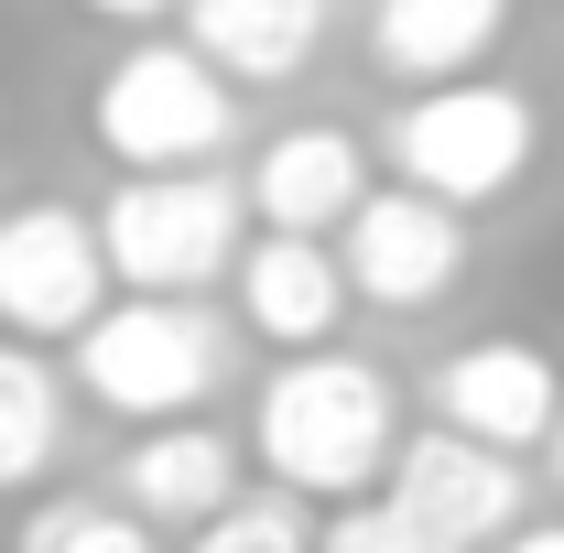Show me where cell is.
I'll return each mask as SVG.
<instances>
[{
  "label": "cell",
  "instance_id": "cell-11",
  "mask_svg": "<svg viewBox=\"0 0 564 553\" xmlns=\"http://www.w3.org/2000/svg\"><path fill=\"white\" fill-rule=\"evenodd\" d=\"M348 261L326 250V239H293V228H272V239H250L239 250V326L272 347H326L337 337V315H348Z\"/></svg>",
  "mask_w": 564,
  "mask_h": 553
},
{
  "label": "cell",
  "instance_id": "cell-5",
  "mask_svg": "<svg viewBox=\"0 0 564 553\" xmlns=\"http://www.w3.org/2000/svg\"><path fill=\"white\" fill-rule=\"evenodd\" d=\"M98 250H109V282H131V293H207L217 272H239V185L131 174L98 207Z\"/></svg>",
  "mask_w": 564,
  "mask_h": 553
},
{
  "label": "cell",
  "instance_id": "cell-21",
  "mask_svg": "<svg viewBox=\"0 0 564 553\" xmlns=\"http://www.w3.org/2000/svg\"><path fill=\"white\" fill-rule=\"evenodd\" d=\"M554 478H564V413H554Z\"/></svg>",
  "mask_w": 564,
  "mask_h": 553
},
{
  "label": "cell",
  "instance_id": "cell-13",
  "mask_svg": "<svg viewBox=\"0 0 564 553\" xmlns=\"http://www.w3.org/2000/svg\"><path fill=\"white\" fill-rule=\"evenodd\" d=\"M185 44L228 87H282L326 44V0H185Z\"/></svg>",
  "mask_w": 564,
  "mask_h": 553
},
{
  "label": "cell",
  "instance_id": "cell-2",
  "mask_svg": "<svg viewBox=\"0 0 564 553\" xmlns=\"http://www.w3.org/2000/svg\"><path fill=\"white\" fill-rule=\"evenodd\" d=\"M543 152V109L521 87H489V76H445L391 109L380 131V163L413 185V196H445V207H499Z\"/></svg>",
  "mask_w": 564,
  "mask_h": 553
},
{
  "label": "cell",
  "instance_id": "cell-10",
  "mask_svg": "<svg viewBox=\"0 0 564 553\" xmlns=\"http://www.w3.org/2000/svg\"><path fill=\"white\" fill-rule=\"evenodd\" d=\"M369 207V152H358L337 120H293V131L261 141L250 163V217L261 228H293V239H326Z\"/></svg>",
  "mask_w": 564,
  "mask_h": 553
},
{
  "label": "cell",
  "instance_id": "cell-8",
  "mask_svg": "<svg viewBox=\"0 0 564 553\" xmlns=\"http://www.w3.org/2000/svg\"><path fill=\"white\" fill-rule=\"evenodd\" d=\"M391 499L413 510L423 532H445V543H510L521 532V456H499L478 434H413V445H391Z\"/></svg>",
  "mask_w": 564,
  "mask_h": 553
},
{
  "label": "cell",
  "instance_id": "cell-16",
  "mask_svg": "<svg viewBox=\"0 0 564 553\" xmlns=\"http://www.w3.org/2000/svg\"><path fill=\"white\" fill-rule=\"evenodd\" d=\"M196 553H315V543H304L293 488H261V499H228L217 521H196Z\"/></svg>",
  "mask_w": 564,
  "mask_h": 553
},
{
  "label": "cell",
  "instance_id": "cell-14",
  "mask_svg": "<svg viewBox=\"0 0 564 553\" xmlns=\"http://www.w3.org/2000/svg\"><path fill=\"white\" fill-rule=\"evenodd\" d=\"M499 33H510V0H369V55L413 87L467 76Z\"/></svg>",
  "mask_w": 564,
  "mask_h": 553
},
{
  "label": "cell",
  "instance_id": "cell-1",
  "mask_svg": "<svg viewBox=\"0 0 564 553\" xmlns=\"http://www.w3.org/2000/svg\"><path fill=\"white\" fill-rule=\"evenodd\" d=\"M250 445H261L272 488H293V499H358L369 478H391V445H402L391 380L369 358L304 347V358H282L272 380H261Z\"/></svg>",
  "mask_w": 564,
  "mask_h": 553
},
{
  "label": "cell",
  "instance_id": "cell-4",
  "mask_svg": "<svg viewBox=\"0 0 564 553\" xmlns=\"http://www.w3.org/2000/svg\"><path fill=\"white\" fill-rule=\"evenodd\" d=\"M98 152L131 174H196L207 152H228L239 131V87L196 55V44H131L98 76Z\"/></svg>",
  "mask_w": 564,
  "mask_h": 553
},
{
  "label": "cell",
  "instance_id": "cell-9",
  "mask_svg": "<svg viewBox=\"0 0 564 553\" xmlns=\"http://www.w3.org/2000/svg\"><path fill=\"white\" fill-rule=\"evenodd\" d=\"M434 413L456 434H478V445H499V456H521V445H554L564 380L532 337H478L434 369Z\"/></svg>",
  "mask_w": 564,
  "mask_h": 553
},
{
  "label": "cell",
  "instance_id": "cell-12",
  "mask_svg": "<svg viewBox=\"0 0 564 553\" xmlns=\"http://www.w3.org/2000/svg\"><path fill=\"white\" fill-rule=\"evenodd\" d=\"M239 499V445L207 434V423H152L131 456H120V510L131 521H217Z\"/></svg>",
  "mask_w": 564,
  "mask_h": 553
},
{
  "label": "cell",
  "instance_id": "cell-17",
  "mask_svg": "<svg viewBox=\"0 0 564 553\" xmlns=\"http://www.w3.org/2000/svg\"><path fill=\"white\" fill-rule=\"evenodd\" d=\"M22 553H152L131 510H98V499H55V510H33V532Z\"/></svg>",
  "mask_w": 564,
  "mask_h": 553
},
{
  "label": "cell",
  "instance_id": "cell-6",
  "mask_svg": "<svg viewBox=\"0 0 564 553\" xmlns=\"http://www.w3.org/2000/svg\"><path fill=\"white\" fill-rule=\"evenodd\" d=\"M109 315V250L76 207H11L0 217V326L11 337H87Z\"/></svg>",
  "mask_w": 564,
  "mask_h": 553
},
{
  "label": "cell",
  "instance_id": "cell-3",
  "mask_svg": "<svg viewBox=\"0 0 564 553\" xmlns=\"http://www.w3.org/2000/svg\"><path fill=\"white\" fill-rule=\"evenodd\" d=\"M76 380L98 413L131 423H185L228 380V326H217L196 293H131L109 304L87 337H76Z\"/></svg>",
  "mask_w": 564,
  "mask_h": 553
},
{
  "label": "cell",
  "instance_id": "cell-19",
  "mask_svg": "<svg viewBox=\"0 0 564 553\" xmlns=\"http://www.w3.org/2000/svg\"><path fill=\"white\" fill-rule=\"evenodd\" d=\"M98 22H163V11H185V0H87Z\"/></svg>",
  "mask_w": 564,
  "mask_h": 553
},
{
  "label": "cell",
  "instance_id": "cell-7",
  "mask_svg": "<svg viewBox=\"0 0 564 553\" xmlns=\"http://www.w3.org/2000/svg\"><path fill=\"white\" fill-rule=\"evenodd\" d=\"M337 261H348V293H358V304H380V315H423V304H445L456 272H467V207L391 185V196H369V207L348 217Z\"/></svg>",
  "mask_w": 564,
  "mask_h": 553
},
{
  "label": "cell",
  "instance_id": "cell-18",
  "mask_svg": "<svg viewBox=\"0 0 564 553\" xmlns=\"http://www.w3.org/2000/svg\"><path fill=\"white\" fill-rule=\"evenodd\" d=\"M315 553H456L445 532H423L402 499H348L337 521H326V543Z\"/></svg>",
  "mask_w": 564,
  "mask_h": 553
},
{
  "label": "cell",
  "instance_id": "cell-15",
  "mask_svg": "<svg viewBox=\"0 0 564 553\" xmlns=\"http://www.w3.org/2000/svg\"><path fill=\"white\" fill-rule=\"evenodd\" d=\"M66 445V391L33 347H0V488H33Z\"/></svg>",
  "mask_w": 564,
  "mask_h": 553
},
{
  "label": "cell",
  "instance_id": "cell-20",
  "mask_svg": "<svg viewBox=\"0 0 564 553\" xmlns=\"http://www.w3.org/2000/svg\"><path fill=\"white\" fill-rule=\"evenodd\" d=\"M489 553H564V521H532V532H510V543H489Z\"/></svg>",
  "mask_w": 564,
  "mask_h": 553
}]
</instances>
